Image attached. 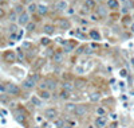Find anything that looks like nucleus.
Wrapping results in <instances>:
<instances>
[{
    "label": "nucleus",
    "mask_w": 134,
    "mask_h": 128,
    "mask_svg": "<svg viewBox=\"0 0 134 128\" xmlns=\"http://www.w3.org/2000/svg\"><path fill=\"white\" fill-rule=\"evenodd\" d=\"M5 93L10 94V96H19L20 94V88L16 84L8 82V84H5Z\"/></svg>",
    "instance_id": "f257e3e1"
},
{
    "label": "nucleus",
    "mask_w": 134,
    "mask_h": 128,
    "mask_svg": "<svg viewBox=\"0 0 134 128\" xmlns=\"http://www.w3.org/2000/svg\"><path fill=\"white\" fill-rule=\"evenodd\" d=\"M87 112H89V108L86 104H76V109H75V116L76 117H83L87 115Z\"/></svg>",
    "instance_id": "f03ea898"
},
{
    "label": "nucleus",
    "mask_w": 134,
    "mask_h": 128,
    "mask_svg": "<svg viewBox=\"0 0 134 128\" xmlns=\"http://www.w3.org/2000/svg\"><path fill=\"white\" fill-rule=\"evenodd\" d=\"M44 117L47 120H57L58 119V111H57V108H47L44 111Z\"/></svg>",
    "instance_id": "7ed1b4c3"
},
{
    "label": "nucleus",
    "mask_w": 134,
    "mask_h": 128,
    "mask_svg": "<svg viewBox=\"0 0 134 128\" xmlns=\"http://www.w3.org/2000/svg\"><path fill=\"white\" fill-rule=\"evenodd\" d=\"M31 20H30V14L28 12H23V14H20L19 15V18H18V25L19 26H27L28 23H30Z\"/></svg>",
    "instance_id": "20e7f679"
},
{
    "label": "nucleus",
    "mask_w": 134,
    "mask_h": 128,
    "mask_svg": "<svg viewBox=\"0 0 134 128\" xmlns=\"http://www.w3.org/2000/svg\"><path fill=\"white\" fill-rule=\"evenodd\" d=\"M3 58H4V61H5V62H8V63H13L15 61L18 59V55H16V53H15V51L10 50V51H5V53H4Z\"/></svg>",
    "instance_id": "39448f33"
},
{
    "label": "nucleus",
    "mask_w": 134,
    "mask_h": 128,
    "mask_svg": "<svg viewBox=\"0 0 134 128\" xmlns=\"http://www.w3.org/2000/svg\"><path fill=\"white\" fill-rule=\"evenodd\" d=\"M54 8H55V11H60V12L66 11L68 8V3L66 0H57L55 4H54Z\"/></svg>",
    "instance_id": "423d86ee"
},
{
    "label": "nucleus",
    "mask_w": 134,
    "mask_h": 128,
    "mask_svg": "<svg viewBox=\"0 0 134 128\" xmlns=\"http://www.w3.org/2000/svg\"><path fill=\"white\" fill-rule=\"evenodd\" d=\"M35 85H36V82H35V80L32 78V77H27L24 81H23V84H22V86L24 88V89H27V90H30V89H34L35 88Z\"/></svg>",
    "instance_id": "0eeeda50"
},
{
    "label": "nucleus",
    "mask_w": 134,
    "mask_h": 128,
    "mask_svg": "<svg viewBox=\"0 0 134 128\" xmlns=\"http://www.w3.org/2000/svg\"><path fill=\"white\" fill-rule=\"evenodd\" d=\"M57 26L60 27L62 30H70V27H71V23H70V20L66 19V18H60V19L57 20Z\"/></svg>",
    "instance_id": "6e6552de"
},
{
    "label": "nucleus",
    "mask_w": 134,
    "mask_h": 128,
    "mask_svg": "<svg viewBox=\"0 0 134 128\" xmlns=\"http://www.w3.org/2000/svg\"><path fill=\"white\" fill-rule=\"evenodd\" d=\"M83 8H84L86 11L95 10V8H97V3H95V0H84V2H83Z\"/></svg>",
    "instance_id": "1a4fd4ad"
},
{
    "label": "nucleus",
    "mask_w": 134,
    "mask_h": 128,
    "mask_svg": "<svg viewBox=\"0 0 134 128\" xmlns=\"http://www.w3.org/2000/svg\"><path fill=\"white\" fill-rule=\"evenodd\" d=\"M106 123H107V120H106L105 116H98L95 119V121H94V125H95L97 128H103L106 125Z\"/></svg>",
    "instance_id": "9d476101"
},
{
    "label": "nucleus",
    "mask_w": 134,
    "mask_h": 128,
    "mask_svg": "<svg viewBox=\"0 0 134 128\" xmlns=\"http://www.w3.org/2000/svg\"><path fill=\"white\" fill-rule=\"evenodd\" d=\"M46 85H47V90H55L57 89V85H58V82H57V80H54V78H48V80H46Z\"/></svg>",
    "instance_id": "9b49d317"
},
{
    "label": "nucleus",
    "mask_w": 134,
    "mask_h": 128,
    "mask_svg": "<svg viewBox=\"0 0 134 128\" xmlns=\"http://www.w3.org/2000/svg\"><path fill=\"white\" fill-rule=\"evenodd\" d=\"M95 15L98 18H106L107 16V8L106 7H102V5L97 7L95 8Z\"/></svg>",
    "instance_id": "f8f14e48"
},
{
    "label": "nucleus",
    "mask_w": 134,
    "mask_h": 128,
    "mask_svg": "<svg viewBox=\"0 0 134 128\" xmlns=\"http://www.w3.org/2000/svg\"><path fill=\"white\" fill-rule=\"evenodd\" d=\"M52 61L55 63H62L65 61V55H63V53H60V51H55L52 54Z\"/></svg>",
    "instance_id": "ddd939ff"
},
{
    "label": "nucleus",
    "mask_w": 134,
    "mask_h": 128,
    "mask_svg": "<svg viewBox=\"0 0 134 128\" xmlns=\"http://www.w3.org/2000/svg\"><path fill=\"white\" fill-rule=\"evenodd\" d=\"M38 97L40 100H50L51 99V93H50V90H47V89H40V90H39Z\"/></svg>",
    "instance_id": "4468645a"
},
{
    "label": "nucleus",
    "mask_w": 134,
    "mask_h": 128,
    "mask_svg": "<svg viewBox=\"0 0 134 128\" xmlns=\"http://www.w3.org/2000/svg\"><path fill=\"white\" fill-rule=\"evenodd\" d=\"M43 31H44V34H47V35H52L55 33V26L54 25H44Z\"/></svg>",
    "instance_id": "2eb2a0df"
},
{
    "label": "nucleus",
    "mask_w": 134,
    "mask_h": 128,
    "mask_svg": "<svg viewBox=\"0 0 134 128\" xmlns=\"http://www.w3.org/2000/svg\"><path fill=\"white\" fill-rule=\"evenodd\" d=\"M107 8L118 10V8H119V3H118V0H107Z\"/></svg>",
    "instance_id": "dca6fc26"
},
{
    "label": "nucleus",
    "mask_w": 134,
    "mask_h": 128,
    "mask_svg": "<svg viewBox=\"0 0 134 128\" xmlns=\"http://www.w3.org/2000/svg\"><path fill=\"white\" fill-rule=\"evenodd\" d=\"M31 102H32V105H35L36 108H40L43 105V100H40L38 96H32V97H31Z\"/></svg>",
    "instance_id": "f3484780"
},
{
    "label": "nucleus",
    "mask_w": 134,
    "mask_h": 128,
    "mask_svg": "<svg viewBox=\"0 0 134 128\" xmlns=\"http://www.w3.org/2000/svg\"><path fill=\"white\" fill-rule=\"evenodd\" d=\"M62 88H63V90H67V92L71 93V92L74 90L75 85H74V84H71V82H68V81H65V82L62 84Z\"/></svg>",
    "instance_id": "a211bd4d"
},
{
    "label": "nucleus",
    "mask_w": 134,
    "mask_h": 128,
    "mask_svg": "<svg viewBox=\"0 0 134 128\" xmlns=\"http://www.w3.org/2000/svg\"><path fill=\"white\" fill-rule=\"evenodd\" d=\"M47 12H48V7L44 5V4H38V14L39 15H46Z\"/></svg>",
    "instance_id": "6ab92c4d"
},
{
    "label": "nucleus",
    "mask_w": 134,
    "mask_h": 128,
    "mask_svg": "<svg viewBox=\"0 0 134 128\" xmlns=\"http://www.w3.org/2000/svg\"><path fill=\"white\" fill-rule=\"evenodd\" d=\"M89 99H90L91 102H97L101 99V93L99 92H93L91 94H89Z\"/></svg>",
    "instance_id": "aec40b11"
},
{
    "label": "nucleus",
    "mask_w": 134,
    "mask_h": 128,
    "mask_svg": "<svg viewBox=\"0 0 134 128\" xmlns=\"http://www.w3.org/2000/svg\"><path fill=\"white\" fill-rule=\"evenodd\" d=\"M75 109H76V104H74V102H67L65 105V111L67 112V113H70V112H75Z\"/></svg>",
    "instance_id": "412c9836"
},
{
    "label": "nucleus",
    "mask_w": 134,
    "mask_h": 128,
    "mask_svg": "<svg viewBox=\"0 0 134 128\" xmlns=\"http://www.w3.org/2000/svg\"><path fill=\"white\" fill-rule=\"evenodd\" d=\"M90 38L94 39V41H101V39H102L99 31H97V30H91L90 31Z\"/></svg>",
    "instance_id": "4be33fe9"
},
{
    "label": "nucleus",
    "mask_w": 134,
    "mask_h": 128,
    "mask_svg": "<svg viewBox=\"0 0 134 128\" xmlns=\"http://www.w3.org/2000/svg\"><path fill=\"white\" fill-rule=\"evenodd\" d=\"M43 65H44V58H39V59L36 61V63H34V65H32V69H34V70H38V69H40Z\"/></svg>",
    "instance_id": "5701e85b"
},
{
    "label": "nucleus",
    "mask_w": 134,
    "mask_h": 128,
    "mask_svg": "<svg viewBox=\"0 0 134 128\" xmlns=\"http://www.w3.org/2000/svg\"><path fill=\"white\" fill-rule=\"evenodd\" d=\"M15 119H16L19 123H23L26 120V115L20 113V111H16V112H15Z\"/></svg>",
    "instance_id": "b1692460"
},
{
    "label": "nucleus",
    "mask_w": 134,
    "mask_h": 128,
    "mask_svg": "<svg viewBox=\"0 0 134 128\" xmlns=\"http://www.w3.org/2000/svg\"><path fill=\"white\" fill-rule=\"evenodd\" d=\"M28 14H35V12H38V4H35V3H31V4H28V11H27Z\"/></svg>",
    "instance_id": "393cba45"
},
{
    "label": "nucleus",
    "mask_w": 134,
    "mask_h": 128,
    "mask_svg": "<svg viewBox=\"0 0 134 128\" xmlns=\"http://www.w3.org/2000/svg\"><path fill=\"white\" fill-rule=\"evenodd\" d=\"M54 125L57 128H63L66 124H65V120L63 119H57V120H54Z\"/></svg>",
    "instance_id": "a878e982"
},
{
    "label": "nucleus",
    "mask_w": 134,
    "mask_h": 128,
    "mask_svg": "<svg viewBox=\"0 0 134 128\" xmlns=\"http://www.w3.org/2000/svg\"><path fill=\"white\" fill-rule=\"evenodd\" d=\"M13 12H16L18 15H20V14L24 12V7H23V4H16V5H15Z\"/></svg>",
    "instance_id": "bb28decb"
},
{
    "label": "nucleus",
    "mask_w": 134,
    "mask_h": 128,
    "mask_svg": "<svg viewBox=\"0 0 134 128\" xmlns=\"http://www.w3.org/2000/svg\"><path fill=\"white\" fill-rule=\"evenodd\" d=\"M70 96H71V94H70V92H67V90H62L59 97H60L62 100H68V99H70Z\"/></svg>",
    "instance_id": "cd10ccee"
},
{
    "label": "nucleus",
    "mask_w": 134,
    "mask_h": 128,
    "mask_svg": "<svg viewBox=\"0 0 134 128\" xmlns=\"http://www.w3.org/2000/svg\"><path fill=\"white\" fill-rule=\"evenodd\" d=\"M74 50V45H71V43H65V51L66 53H71Z\"/></svg>",
    "instance_id": "c85d7f7f"
},
{
    "label": "nucleus",
    "mask_w": 134,
    "mask_h": 128,
    "mask_svg": "<svg viewBox=\"0 0 134 128\" xmlns=\"http://www.w3.org/2000/svg\"><path fill=\"white\" fill-rule=\"evenodd\" d=\"M97 115L98 116H105L106 115V109L103 107H98L97 108Z\"/></svg>",
    "instance_id": "c756f323"
},
{
    "label": "nucleus",
    "mask_w": 134,
    "mask_h": 128,
    "mask_svg": "<svg viewBox=\"0 0 134 128\" xmlns=\"http://www.w3.org/2000/svg\"><path fill=\"white\" fill-rule=\"evenodd\" d=\"M26 28H27V31H30V33H31V31H34V30L36 28V25H35L34 22H30L28 25L26 26Z\"/></svg>",
    "instance_id": "7c9ffc66"
},
{
    "label": "nucleus",
    "mask_w": 134,
    "mask_h": 128,
    "mask_svg": "<svg viewBox=\"0 0 134 128\" xmlns=\"http://www.w3.org/2000/svg\"><path fill=\"white\" fill-rule=\"evenodd\" d=\"M18 59L20 62H23V59H24V51H23L22 49H18Z\"/></svg>",
    "instance_id": "2f4dec72"
},
{
    "label": "nucleus",
    "mask_w": 134,
    "mask_h": 128,
    "mask_svg": "<svg viewBox=\"0 0 134 128\" xmlns=\"http://www.w3.org/2000/svg\"><path fill=\"white\" fill-rule=\"evenodd\" d=\"M18 18H19V15H18L16 12H12V14L10 15V20H11V22H18Z\"/></svg>",
    "instance_id": "473e14b6"
},
{
    "label": "nucleus",
    "mask_w": 134,
    "mask_h": 128,
    "mask_svg": "<svg viewBox=\"0 0 134 128\" xmlns=\"http://www.w3.org/2000/svg\"><path fill=\"white\" fill-rule=\"evenodd\" d=\"M40 43H42L43 46H47V45H50V39H48V38H42V39H40Z\"/></svg>",
    "instance_id": "72a5a7b5"
},
{
    "label": "nucleus",
    "mask_w": 134,
    "mask_h": 128,
    "mask_svg": "<svg viewBox=\"0 0 134 128\" xmlns=\"http://www.w3.org/2000/svg\"><path fill=\"white\" fill-rule=\"evenodd\" d=\"M75 86H76V88H84V86H86V84H84V81H76Z\"/></svg>",
    "instance_id": "f704fd0d"
},
{
    "label": "nucleus",
    "mask_w": 134,
    "mask_h": 128,
    "mask_svg": "<svg viewBox=\"0 0 134 128\" xmlns=\"http://www.w3.org/2000/svg\"><path fill=\"white\" fill-rule=\"evenodd\" d=\"M31 77H32V78L35 80V82H36V84L39 82V80H40V76H39L38 73H35V74H31Z\"/></svg>",
    "instance_id": "c9c22d12"
},
{
    "label": "nucleus",
    "mask_w": 134,
    "mask_h": 128,
    "mask_svg": "<svg viewBox=\"0 0 134 128\" xmlns=\"http://www.w3.org/2000/svg\"><path fill=\"white\" fill-rule=\"evenodd\" d=\"M10 31H11L12 34H15V33H16V31H18V27L15 26V25H11V26H10Z\"/></svg>",
    "instance_id": "e433bc0d"
},
{
    "label": "nucleus",
    "mask_w": 134,
    "mask_h": 128,
    "mask_svg": "<svg viewBox=\"0 0 134 128\" xmlns=\"http://www.w3.org/2000/svg\"><path fill=\"white\" fill-rule=\"evenodd\" d=\"M22 47H23L24 50H28V49H31V43H28V42H24Z\"/></svg>",
    "instance_id": "4c0bfd02"
},
{
    "label": "nucleus",
    "mask_w": 134,
    "mask_h": 128,
    "mask_svg": "<svg viewBox=\"0 0 134 128\" xmlns=\"http://www.w3.org/2000/svg\"><path fill=\"white\" fill-rule=\"evenodd\" d=\"M119 76H121V77H126V76H128V71H126V69H122V70L119 71Z\"/></svg>",
    "instance_id": "58836bf2"
},
{
    "label": "nucleus",
    "mask_w": 134,
    "mask_h": 128,
    "mask_svg": "<svg viewBox=\"0 0 134 128\" xmlns=\"http://www.w3.org/2000/svg\"><path fill=\"white\" fill-rule=\"evenodd\" d=\"M32 0H22V4H31Z\"/></svg>",
    "instance_id": "ea45409f"
},
{
    "label": "nucleus",
    "mask_w": 134,
    "mask_h": 128,
    "mask_svg": "<svg viewBox=\"0 0 134 128\" xmlns=\"http://www.w3.org/2000/svg\"><path fill=\"white\" fill-rule=\"evenodd\" d=\"M90 18H91V20H94V22H97V20H98V16H97V15H91Z\"/></svg>",
    "instance_id": "a19ab883"
},
{
    "label": "nucleus",
    "mask_w": 134,
    "mask_h": 128,
    "mask_svg": "<svg viewBox=\"0 0 134 128\" xmlns=\"http://www.w3.org/2000/svg\"><path fill=\"white\" fill-rule=\"evenodd\" d=\"M76 36H78V38H86V36H84L82 33H79V31H78V33H76Z\"/></svg>",
    "instance_id": "79ce46f5"
},
{
    "label": "nucleus",
    "mask_w": 134,
    "mask_h": 128,
    "mask_svg": "<svg viewBox=\"0 0 134 128\" xmlns=\"http://www.w3.org/2000/svg\"><path fill=\"white\" fill-rule=\"evenodd\" d=\"M3 16H4V10L0 7V18H3Z\"/></svg>",
    "instance_id": "37998d69"
},
{
    "label": "nucleus",
    "mask_w": 134,
    "mask_h": 128,
    "mask_svg": "<svg viewBox=\"0 0 134 128\" xmlns=\"http://www.w3.org/2000/svg\"><path fill=\"white\" fill-rule=\"evenodd\" d=\"M130 30H131V33H134V23H131V25H130Z\"/></svg>",
    "instance_id": "c03bdc74"
},
{
    "label": "nucleus",
    "mask_w": 134,
    "mask_h": 128,
    "mask_svg": "<svg viewBox=\"0 0 134 128\" xmlns=\"http://www.w3.org/2000/svg\"><path fill=\"white\" fill-rule=\"evenodd\" d=\"M23 36V31H19V35H18V38H22Z\"/></svg>",
    "instance_id": "a18cd8bd"
},
{
    "label": "nucleus",
    "mask_w": 134,
    "mask_h": 128,
    "mask_svg": "<svg viewBox=\"0 0 134 128\" xmlns=\"http://www.w3.org/2000/svg\"><path fill=\"white\" fill-rule=\"evenodd\" d=\"M63 128H73V125H68V124H67V125H65Z\"/></svg>",
    "instance_id": "49530a36"
},
{
    "label": "nucleus",
    "mask_w": 134,
    "mask_h": 128,
    "mask_svg": "<svg viewBox=\"0 0 134 128\" xmlns=\"http://www.w3.org/2000/svg\"><path fill=\"white\" fill-rule=\"evenodd\" d=\"M12 2H18V0H12Z\"/></svg>",
    "instance_id": "de8ad7c7"
},
{
    "label": "nucleus",
    "mask_w": 134,
    "mask_h": 128,
    "mask_svg": "<svg viewBox=\"0 0 134 128\" xmlns=\"http://www.w3.org/2000/svg\"><path fill=\"white\" fill-rule=\"evenodd\" d=\"M133 19H134V15H133Z\"/></svg>",
    "instance_id": "09e8293b"
},
{
    "label": "nucleus",
    "mask_w": 134,
    "mask_h": 128,
    "mask_svg": "<svg viewBox=\"0 0 134 128\" xmlns=\"http://www.w3.org/2000/svg\"><path fill=\"white\" fill-rule=\"evenodd\" d=\"M35 128H39V127H35Z\"/></svg>",
    "instance_id": "8fccbe9b"
},
{
    "label": "nucleus",
    "mask_w": 134,
    "mask_h": 128,
    "mask_svg": "<svg viewBox=\"0 0 134 128\" xmlns=\"http://www.w3.org/2000/svg\"><path fill=\"white\" fill-rule=\"evenodd\" d=\"M55 2H57V0H55Z\"/></svg>",
    "instance_id": "3c124183"
}]
</instances>
